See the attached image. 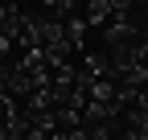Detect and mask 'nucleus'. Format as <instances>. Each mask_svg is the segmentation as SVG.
Masks as SVG:
<instances>
[{
	"mask_svg": "<svg viewBox=\"0 0 148 140\" xmlns=\"http://www.w3.org/2000/svg\"><path fill=\"white\" fill-rule=\"evenodd\" d=\"M111 12H115V0H90L82 12V25H107Z\"/></svg>",
	"mask_w": 148,
	"mask_h": 140,
	"instance_id": "f257e3e1",
	"label": "nucleus"
}]
</instances>
